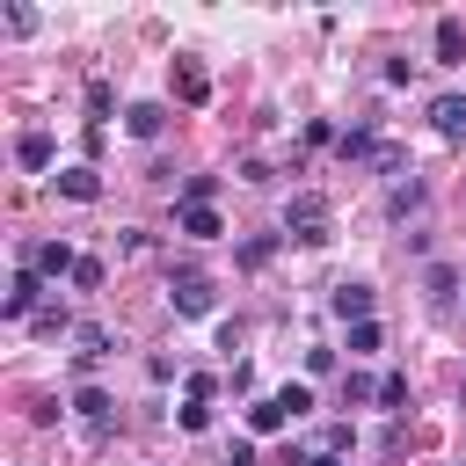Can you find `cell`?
<instances>
[{
	"mask_svg": "<svg viewBox=\"0 0 466 466\" xmlns=\"http://www.w3.org/2000/svg\"><path fill=\"white\" fill-rule=\"evenodd\" d=\"M284 240H299V248H320L328 240V197L320 189H299L284 204Z\"/></svg>",
	"mask_w": 466,
	"mask_h": 466,
	"instance_id": "obj_1",
	"label": "cell"
},
{
	"mask_svg": "<svg viewBox=\"0 0 466 466\" xmlns=\"http://www.w3.org/2000/svg\"><path fill=\"white\" fill-rule=\"evenodd\" d=\"M36 299H44V277H36V269H15V277H7V299H0V320H29Z\"/></svg>",
	"mask_w": 466,
	"mask_h": 466,
	"instance_id": "obj_2",
	"label": "cell"
},
{
	"mask_svg": "<svg viewBox=\"0 0 466 466\" xmlns=\"http://www.w3.org/2000/svg\"><path fill=\"white\" fill-rule=\"evenodd\" d=\"M167 299H175V313H211V277L204 269H175L167 277Z\"/></svg>",
	"mask_w": 466,
	"mask_h": 466,
	"instance_id": "obj_3",
	"label": "cell"
},
{
	"mask_svg": "<svg viewBox=\"0 0 466 466\" xmlns=\"http://www.w3.org/2000/svg\"><path fill=\"white\" fill-rule=\"evenodd\" d=\"M22 269H36V277H73V269H80V255H73L66 240H36V248L22 255Z\"/></svg>",
	"mask_w": 466,
	"mask_h": 466,
	"instance_id": "obj_4",
	"label": "cell"
},
{
	"mask_svg": "<svg viewBox=\"0 0 466 466\" xmlns=\"http://www.w3.org/2000/svg\"><path fill=\"white\" fill-rule=\"evenodd\" d=\"M175 95H182L189 109H204V102H211V73H204L197 58H175Z\"/></svg>",
	"mask_w": 466,
	"mask_h": 466,
	"instance_id": "obj_5",
	"label": "cell"
},
{
	"mask_svg": "<svg viewBox=\"0 0 466 466\" xmlns=\"http://www.w3.org/2000/svg\"><path fill=\"white\" fill-rule=\"evenodd\" d=\"M430 124H437V138L459 146V138H466V95H437V102H430Z\"/></svg>",
	"mask_w": 466,
	"mask_h": 466,
	"instance_id": "obj_6",
	"label": "cell"
},
{
	"mask_svg": "<svg viewBox=\"0 0 466 466\" xmlns=\"http://www.w3.org/2000/svg\"><path fill=\"white\" fill-rule=\"evenodd\" d=\"M437 66H466V22L437 15Z\"/></svg>",
	"mask_w": 466,
	"mask_h": 466,
	"instance_id": "obj_7",
	"label": "cell"
},
{
	"mask_svg": "<svg viewBox=\"0 0 466 466\" xmlns=\"http://www.w3.org/2000/svg\"><path fill=\"white\" fill-rule=\"evenodd\" d=\"M175 226H182V233H189V240H218V233H226V226H218V211H211V204H175Z\"/></svg>",
	"mask_w": 466,
	"mask_h": 466,
	"instance_id": "obj_8",
	"label": "cell"
},
{
	"mask_svg": "<svg viewBox=\"0 0 466 466\" xmlns=\"http://www.w3.org/2000/svg\"><path fill=\"white\" fill-rule=\"evenodd\" d=\"M328 306L357 328V320H371V284H335V291H328Z\"/></svg>",
	"mask_w": 466,
	"mask_h": 466,
	"instance_id": "obj_9",
	"label": "cell"
},
{
	"mask_svg": "<svg viewBox=\"0 0 466 466\" xmlns=\"http://www.w3.org/2000/svg\"><path fill=\"white\" fill-rule=\"evenodd\" d=\"M124 131H131V138H160V131H167V109H160V102H131V109H124Z\"/></svg>",
	"mask_w": 466,
	"mask_h": 466,
	"instance_id": "obj_10",
	"label": "cell"
},
{
	"mask_svg": "<svg viewBox=\"0 0 466 466\" xmlns=\"http://www.w3.org/2000/svg\"><path fill=\"white\" fill-rule=\"evenodd\" d=\"M58 197H73V204H95V197H102V175H95V167H66V175H58Z\"/></svg>",
	"mask_w": 466,
	"mask_h": 466,
	"instance_id": "obj_11",
	"label": "cell"
},
{
	"mask_svg": "<svg viewBox=\"0 0 466 466\" xmlns=\"http://www.w3.org/2000/svg\"><path fill=\"white\" fill-rule=\"evenodd\" d=\"M284 422H291V408H284V400H277V393H269V400H255V408H248V430H255V437H277V430H284Z\"/></svg>",
	"mask_w": 466,
	"mask_h": 466,
	"instance_id": "obj_12",
	"label": "cell"
},
{
	"mask_svg": "<svg viewBox=\"0 0 466 466\" xmlns=\"http://www.w3.org/2000/svg\"><path fill=\"white\" fill-rule=\"evenodd\" d=\"M15 160H22L29 175H44V167H51V138H44V131H22V138H15Z\"/></svg>",
	"mask_w": 466,
	"mask_h": 466,
	"instance_id": "obj_13",
	"label": "cell"
},
{
	"mask_svg": "<svg viewBox=\"0 0 466 466\" xmlns=\"http://www.w3.org/2000/svg\"><path fill=\"white\" fill-rule=\"evenodd\" d=\"M73 350H80V364L109 357V328H102V320H80V328H73Z\"/></svg>",
	"mask_w": 466,
	"mask_h": 466,
	"instance_id": "obj_14",
	"label": "cell"
},
{
	"mask_svg": "<svg viewBox=\"0 0 466 466\" xmlns=\"http://www.w3.org/2000/svg\"><path fill=\"white\" fill-rule=\"evenodd\" d=\"M73 408H80L87 422H109V415H116V400H109L102 386H80V393H73Z\"/></svg>",
	"mask_w": 466,
	"mask_h": 466,
	"instance_id": "obj_15",
	"label": "cell"
},
{
	"mask_svg": "<svg viewBox=\"0 0 466 466\" xmlns=\"http://www.w3.org/2000/svg\"><path fill=\"white\" fill-rule=\"evenodd\" d=\"M422 291H430V299H451V291H459L451 262H430V269H422Z\"/></svg>",
	"mask_w": 466,
	"mask_h": 466,
	"instance_id": "obj_16",
	"label": "cell"
},
{
	"mask_svg": "<svg viewBox=\"0 0 466 466\" xmlns=\"http://www.w3.org/2000/svg\"><path fill=\"white\" fill-rule=\"evenodd\" d=\"M211 197H218V175H189V182H182V197H175V204H211Z\"/></svg>",
	"mask_w": 466,
	"mask_h": 466,
	"instance_id": "obj_17",
	"label": "cell"
},
{
	"mask_svg": "<svg viewBox=\"0 0 466 466\" xmlns=\"http://www.w3.org/2000/svg\"><path fill=\"white\" fill-rule=\"evenodd\" d=\"M415 204H422V182H393V197H386V211H393V218H408Z\"/></svg>",
	"mask_w": 466,
	"mask_h": 466,
	"instance_id": "obj_18",
	"label": "cell"
},
{
	"mask_svg": "<svg viewBox=\"0 0 466 466\" xmlns=\"http://www.w3.org/2000/svg\"><path fill=\"white\" fill-rule=\"evenodd\" d=\"M379 342H386V335H379V320H357V328H350V357H371Z\"/></svg>",
	"mask_w": 466,
	"mask_h": 466,
	"instance_id": "obj_19",
	"label": "cell"
},
{
	"mask_svg": "<svg viewBox=\"0 0 466 466\" xmlns=\"http://www.w3.org/2000/svg\"><path fill=\"white\" fill-rule=\"evenodd\" d=\"M379 408H393V415L408 408V379H400V371H386V379H379Z\"/></svg>",
	"mask_w": 466,
	"mask_h": 466,
	"instance_id": "obj_20",
	"label": "cell"
},
{
	"mask_svg": "<svg viewBox=\"0 0 466 466\" xmlns=\"http://www.w3.org/2000/svg\"><path fill=\"white\" fill-rule=\"evenodd\" d=\"M175 422H182L189 437H204V430H211V400H189V408H175Z\"/></svg>",
	"mask_w": 466,
	"mask_h": 466,
	"instance_id": "obj_21",
	"label": "cell"
},
{
	"mask_svg": "<svg viewBox=\"0 0 466 466\" xmlns=\"http://www.w3.org/2000/svg\"><path fill=\"white\" fill-rule=\"evenodd\" d=\"M269 255H277V233H255V240H248V248H240V262H248V269H262V262H269Z\"/></svg>",
	"mask_w": 466,
	"mask_h": 466,
	"instance_id": "obj_22",
	"label": "cell"
},
{
	"mask_svg": "<svg viewBox=\"0 0 466 466\" xmlns=\"http://www.w3.org/2000/svg\"><path fill=\"white\" fill-rule=\"evenodd\" d=\"M320 451L342 459V451H350V422H328V430H320Z\"/></svg>",
	"mask_w": 466,
	"mask_h": 466,
	"instance_id": "obj_23",
	"label": "cell"
},
{
	"mask_svg": "<svg viewBox=\"0 0 466 466\" xmlns=\"http://www.w3.org/2000/svg\"><path fill=\"white\" fill-rule=\"evenodd\" d=\"M277 400H284V408H291V422H299V415H306V408H313V386H284V393H277Z\"/></svg>",
	"mask_w": 466,
	"mask_h": 466,
	"instance_id": "obj_24",
	"label": "cell"
},
{
	"mask_svg": "<svg viewBox=\"0 0 466 466\" xmlns=\"http://www.w3.org/2000/svg\"><path fill=\"white\" fill-rule=\"evenodd\" d=\"M73 284H80V291H95V284H102V262H95V255H80V269H73Z\"/></svg>",
	"mask_w": 466,
	"mask_h": 466,
	"instance_id": "obj_25",
	"label": "cell"
},
{
	"mask_svg": "<svg viewBox=\"0 0 466 466\" xmlns=\"http://www.w3.org/2000/svg\"><path fill=\"white\" fill-rule=\"evenodd\" d=\"M226 466H255V444H233V451H226Z\"/></svg>",
	"mask_w": 466,
	"mask_h": 466,
	"instance_id": "obj_26",
	"label": "cell"
},
{
	"mask_svg": "<svg viewBox=\"0 0 466 466\" xmlns=\"http://www.w3.org/2000/svg\"><path fill=\"white\" fill-rule=\"evenodd\" d=\"M306 466H342V459H328V451H313V459H306Z\"/></svg>",
	"mask_w": 466,
	"mask_h": 466,
	"instance_id": "obj_27",
	"label": "cell"
}]
</instances>
